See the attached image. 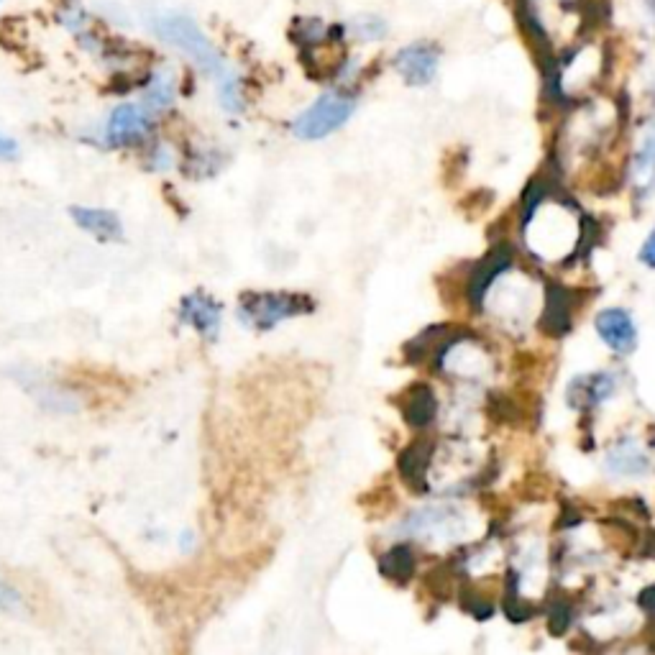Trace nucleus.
<instances>
[{
	"mask_svg": "<svg viewBox=\"0 0 655 655\" xmlns=\"http://www.w3.org/2000/svg\"><path fill=\"white\" fill-rule=\"evenodd\" d=\"M592 8L594 0H525L522 16H525L528 29L533 31L540 54L556 62L553 36L561 31H574V36L584 34L594 18Z\"/></svg>",
	"mask_w": 655,
	"mask_h": 655,
	"instance_id": "f257e3e1",
	"label": "nucleus"
},
{
	"mask_svg": "<svg viewBox=\"0 0 655 655\" xmlns=\"http://www.w3.org/2000/svg\"><path fill=\"white\" fill-rule=\"evenodd\" d=\"M151 29H154V34H157L164 44L187 54L203 72L218 77V80L228 77L223 57L218 54V49L213 47V41L205 36V31L200 29L190 16H185V13H162V16L151 21Z\"/></svg>",
	"mask_w": 655,
	"mask_h": 655,
	"instance_id": "f03ea898",
	"label": "nucleus"
},
{
	"mask_svg": "<svg viewBox=\"0 0 655 655\" xmlns=\"http://www.w3.org/2000/svg\"><path fill=\"white\" fill-rule=\"evenodd\" d=\"M313 308V300L305 295H292V292H246L241 297L238 313H241V320L249 323L251 328L272 331L274 325H279L282 320L305 315Z\"/></svg>",
	"mask_w": 655,
	"mask_h": 655,
	"instance_id": "7ed1b4c3",
	"label": "nucleus"
},
{
	"mask_svg": "<svg viewBox=\"0 0 655 655\" xmlns=\"http://www.w3.org/2000/svg\"><path fill=\"white\" fill-rule=\"evenodd\" d=\"M354 111V98H348L343 93H325L302 116H297V121L292 123V134L302 141L325 139L354 116Z\"/></svg>",
	"mask_w": 655,
	"mask_h": 655,
	"instance_id": "20e7f679",
	"label": "nucleus"
},
{
	"mask_svg": "<svg viewBox=\"0 0 655 655\" xmlns=\"http://www.w3.org/2000/svg\"><path fill=\"white\" fill-rule=\"evenodd\" d=\"M438 64H441V52L428 41H415L395 54V70L412 87L430 85L438 75Z\"/></svg>",
	"mask_w": 655,
	"mask_h": 655,
	"instance_id": "39448f33",
	"label": "nucleus"
},
{
	"mask_svg": "<svg viewBox=\"0 0 655 655\" xmlns=\"http://www.w3.org/2000/svg\"><path fill=\"white\" fill-rule=\"evenodd\" d=\"M151 128V118L144 108L134 103H123L118 105L116 111L108 118V126H105V139L113 146H128L134 141H141Z\"/></svg>",
	"mask_w": 655,
	"mask_h": 655,
	"instance_id": "423d86ee",
	"label": "nucleus"
},
{
	"mask_svg": "<svg viewBox=\"0 0 655 655\" xmlns=\"http://www.w3.org/2000/svg\"><path fill=\"white\" fill-rule=\"evenodd\" d=\"M597 333L615 354H632L638 343V328L630 315L620 308H607L597 315Z\"/></svg>",
	"mask_w": 655,
	"mask_h": 655,
	"instance_id": "0eeeda50",
	"label": "nucleus"
},
{
	"mask_svg": "<svg viewBox=\"0 0 655 655\" xmlns=\"http://www.w3.org/2000/svg\"><path fill=\"white\" fill-rule=\"evenodd\" d=\"M510 264H512V249L507 244H499L494 246V249L489 251V254L484 256L474 269H471L469 287H466L471 305H482L484 295H487V290L492 287L494 279H497L502 272H507Z\"/></svg>",
	"mask_w": 655,
	"mask_h": 655,
	"instance_id": "6e6552de",
	"label": "nucleus"
},
{
	"mask_svg": "<svg viewBox=\"0 0 655 655\" xmlns=\"http://www.w3.org/2000/svg\"><path fill=\"white\" fill-rule=\"evenodd\" d=\"M180 318L198 333H203L205 338H215L218 328H221V305L205 292H192L182 300Z\"/></svg>",
	"mask_w": 655,
	"mask_h": 655,
	"instance_id": "1a4fd4ad",
	"label": "nucleus"
},
{
	"mask_svg": "<svg viewBox=\"0 0 655 655\" xmlns=\"http://www.w3.org/2000/svg\"><path fill=\"white\" fill-rule=\"evenodd\" d=\"M70 215L75 218L77 226L85 233L95 236L98 241H118L123 236L121 218L111 210L103 208H85V205H75L70 210Z\"/></svg>",
	"mask_w": 655,
	"mask_h": 655,
	"instance_id": "9d476101",
	"label": "nucleus"
},
{
	"mask_svg": "<svg viewBox=\"0 0 655 655\" xmlns=\"http://www.w3.org/2000/svg\"><path fill=\"white\" fill-rule=\"evenodd\" d=\"M615 392V379L609 374H592V377H579L571 382L569 402L581 410H592V407L602 405L609 395Z\"/></svg>",
	"mask_w": 655,
	"mask_h": 655,
	"instance_id": "9b49d317",
	"label": "nucleus"
},
{
	"mask_svg": "<svg viewBox=\"0 0 655 655\" xmlns=\"http://www.w3.org/2000/svg\"><path fill=\"white\" fill-rule=\"evenodd\" d=\"M435 412H438V400H435L433 389L428 384H415L407 392L405 405H402V415H405L407 423L412 428H428L435 420Z\"/></svg>",
	"mask_w": 655,
	"mask_h": 655,
	"instance_id": "f8f14e48",
	"label": "nucleus"
},
{
	"mask_svg": "<svg viewBox=\"0 0 655 655\" xmlns=\"http://www.w3.org/2000/svg\"><path fill=\"white\" fill-rule=\"evenodd\" d=\"M430 456H433V446H430L428 441L412 443L400 456L402 476H405V482L418 489V492H425V476H428Z\"/></svg>",
	"mask_w": 655,
	"mask_h": 655,
	"instance_id": "ddd939ff",
	"label": "nucleus"
},
{
	"mask_svg": "<svg viewBox=\"0 0 655 655\" xmlns=\"http://www.w3.org/2000/svg\"><path fill=\"white\" fill-rule=\"evenodd\" d=\"M632 187L640 195H648L650 190H655V126L650 128L648 136L640 144L638 154H635V162H632Z\"/></svg>",
	"mask_w": 655,
	"mask_h": 655,
	"instance_id": "4468645a",
	"label": "nucleus"
},
{
	"mask_svg": "<svg viewBox=\"0 0 655 655\" xmlns=\"http://www.w3.org/2000/svg\"><path fill=\"white\" fill-rule=\"evenodd\" d=\"M543 325H545V331L553 333V336H561V333L569 331L571 297H569V292L561 290L558 285H551V290H548V308H545Z\"/></svg>",
	"mask_w": 655,
	"mask_h": 655,
	"instance_id": "2eb2a0df",
	"label": "nucleus"
},
{
	"mask_svg": "<svg viewBox=\"0 0 655 655\" xmlns=\"http://www.w3.org/2000/svg\"><path fill=\"white\" fill-rule=\"evenodd\" d=\"M379 571H382L387 579L397 581V584H405L412 574H415V553L407 545H395L389 548L382 558H379Z\"/></svg>",
	"mask_w": 655,
	"mask_h": 655,
	"instance_id": "dca6fc26",
	"label": "nucleus"
},
{
	"mask_svg": "<svg viewBox=\"0 0 655 655\" xmlns=\"http://www.w3.org/2000/svg\"><path fill=\"white\" fill-rule=\"evenodd\" d=\"M609 469H617V474H643L648 469V458L632 448V443H622L617 451L609 453Z\"/></svg>",
	"mask_w": 655,
	"mask_h": 655,
	"instance_id": "f3484780",
	"label": "nucleus"
},
{
	"mask_svg": "<svg viewBox=\"0 0 655 655\" xmlns=\"http://www.w3.org/2000/svg\"><path fill=\"white\" fill-rule=\"evenodd\" d=\"M174 100V85L167 75H154L149 90H146V103L151 108H167Z\"/></svg>",
	"mask_w": 655,
	"mask_h": 655,
	"instance_id": "a211bd4d",
	"label": "nucleus"
},
{
	"mask_svg": "<svg viewBox=\"0 0 655 655\" xmlns=\"http://www.w3.org/2000/svg\"><path fill=\"white\" fill-rule=\"evenodd\" d=\"M351 29H354L356 39L361 41H377L387 36V24L379 16H359Z\"/></svg>",
	"mask_w": 655,
	"mask_h": 655,
	"instance_id": "6ab92c4d",
	"label": "nucleus"
},
{
	"mask_svg": "<svg viewBox=\"0 0 655 655\" xmlns=\"http://www.w3.org/2000/svg\"><path fill=\"white\" fill-rule=\"evenodd\" d=\"M569 615H571L569 604L558 602L556 607L551 609V632H556V635H561V632L571 625V617H569Z\"/></svg>",
	"mask_w": 655,
	"mask_h": 655,
	"instance_id": "aec40b11",
	"label": "nucleus"
},
{
	"mask_svg": "<svg viewBox=\"0 0 655 655\" xmlns=\"http://www.w3.org/2000/svg\"><path fill=\"white\" fill-rule=\"evenodd\" d=\"M18 157V144L11 136L0 134V159H16Z\"/></svg>",
	"mask_w": 655,
	"mask_h": 655,
	"instance_id": "412c9836",
	"label": "nucleus"
},
{
	"mask_svg": "<svg viewBox=\"0 0 655 655\" xmlns=\"http://www.w3.org/2000/svg\"><path fill=\"white\" fill-rule=\"evenodd\" d=\"M640 259H643L650 269H655V231L650 233L648 241H645L643 251H640Z\"/></svg>",
	"mask_w": 655,
	"mask_h": 655,
	"instance_id": "4be33fe9",
	"label": "nucleus"
},
{
	"mask_svg": "<svg viewBox=\"0 0 655 655\" xmlns=\"http://www.w3.org/2000/svg\"><path fill=\"white\" fill-rule=\"evenodd\" d=\"M638 602H640V607L648 609V612H655V586L645 589V592L638 597Z\"/></svg>",
	"mask_w": 655,
	"mask_h": 655,
	"instance_id": "5701e85b",
	"label": "nucleus"
},
{
	"mask_svg": "<svg viewBox=\"0 0 655 655\" xmlns=\"http://www.w3.org/2000/svg\"><path fill=\"white\" fill-rule=\"evenodd\" d=\"M648 6L653 8V13H655V0H648Z\"/></svg>",
	"mask_w": 655,
	"mask_h": 655,
	"instance_id": "b1692460",
	"label": "nucleus"
}]
</instances>
